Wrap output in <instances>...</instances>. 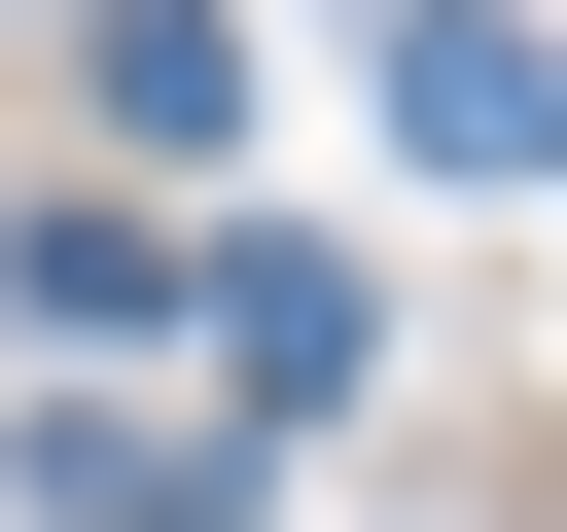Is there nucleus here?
Wrapping results in <instances>:
<instances>
[{
	"label": "nucleus",
	"instance_id": "7ed1b4c3",
	"mask_svg": "<svg viewBox=\"0 0 567 532\" xmlns=\"http://www.w3.org/2000/svg\"><path fill=\"white\" fill-rule=\"evenodd\" d=\"M71 106H106V213L248 142V0H71Z\"/></svg>",
	"mask_w": 567,
	"mask_h": 532
},
{
	"label": "nucleus",
	"instance_id": "20e7f679",
	"mask_svg": "<svg viewBox=\"0 0 567 532\" xmlns=\"http://www.w3.org/2000/svg\"><path fill=\"white\" fill-rule=\"evenodd\" d=\"M390 142L425 177H567V35L532 0H390Z\"/></svg>",
	"mask_w": 567,
	"mask_h": 532
},
{
	"label": "nucleus",
	"instance_id": "f03ea898",
	"mask_svg": "<svg viewBox=\"0 0 567 532\" xmlns=\"http://www.w3.org/2000/svg\"><path fill=\"white\" fill-rule=\"evenodd\" d=\"M354 390H390V284H354V248H213V426L284 461V426H354Z\"/></svg>",
	"mask_w": 567,
	"mask_h": 532
},
{
	"label": "nucleus",
	"instance_id": "f257e3e1",
	"mask_svg": "<svg viewBox=\"0 0 567 532\" xmlns=\"http://www.w3.org/2000/svg\"><path fill=\"white\" fill-rule=\"evenodd\" d=\"M0 497H35V532H248L284 461H248L213 390H35V426H0Z\"/></svg>",
	"mask_w": 567,
	"mask_h": 532
}]
</instances>
